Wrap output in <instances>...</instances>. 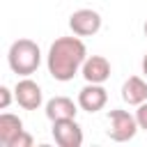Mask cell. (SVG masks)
I'll list each match as a JSON object with an SVG mask.
<instances>
[{
    "label": "cell",
    "instance_id": "cell-1",
    "mask_svg": "<svg viewBox=\"0 0 147 147\" xmlns=\"http://www.w3.org/2000/svg\"><path fill=\"white\" fill-rule=\"evenodd\" d=\"M85 60H87V48H85V44L78 34L60 37L48 48L46 67H48V74L55 80L67 83V80H74L76 74H80V67H83Z\"/></svg>",
    "mask_w": 147,
    "mask_h": 147
},
{
    "label": "cell",
    "instance_id": "cell-2",
    "mask_svg": "<svg viewBox=\"0 0 147 147\" xmlns=\"http://www.w3.org/2000/svg\"><path fill=\"white\" fill-rule=\"evenodd\" d=\"M7 64L16 76H32L41 64V51L32 39H16L7 51Z\"/></svg>",
    "mask_w": 147,
    "mask_h": 147
},
{
    "label": "cell",
    "instance_id": "cell-3",
    "mask_svg": "<svg viewBox=\"0 0 147 147\" xmlns=\"http://www.w3.org/2000/svg\"><path fill=\"white\" fill-rule=\"evenodd\" d=\"M138 119L136 115H131L129 110H122V108H115L108 113V138L115 140V142H129L136 138L138 133Z\"/></svg>",
    "mask_w": 147,
    "mask_h": 147
},
{
    "label": "cell",
    "instance_id": "cell-4",
    "mask_svg": "<svg viewBox=\"0 0 147 147\" xmlns=\"http://www.w3.org/2000/svg\"><path fill=\"white\" fill-rule=\"evenodd\" d=\"M69 28L78 37H92L101 30V14L96 9H76L69 16Z\"/></svg>",
    "mask_w": 147,
    "mask_h": 147
},
{
    "label": "cell",
    "instance_id": "cell-5",
    "mask_svg": "<svg viewBox=\"0 0 147 147\" xmlns=\"http://www.w3.org/2000/svg\"><path fill=\"white\" fill-rule=\"evenodd\" d=\"M14 94H16V103H18L23 110H37V108L44 103V92H41L39 83H34L30 76H23V78L16 83Z\"/></svg>",
    "mask_w": 147,
    "mask_h": 147
},
{
    "label": "cell",
    "instance_id": "cell-6",
    "mask_svg": "<svg viewBox=\"0 0 147 147\" xmlns=\"http://www.w3.org/2000/svg\"><path fill=\"white\" fill-rule=\"evenodd\" d=\"M51 133H53V140H55L60 147H80V145H83V129H80V124L76 122V117L53 122Z\"/></svg>",
    "mask_w": 147,
    "mask_h": 147
},
{
    "label": "cell",
    "instance_id": "cell-7",
    "mask_svg": "<svg viewBox=\"0 0 147 147\" xmlns=\"http://www.w3.org/2000/svg\"><path fill=\"white\" fill-rule=\"evenodd\" d=\"M108 103V90L101 83H87L78 92V106L85 113H99Z\"/></svg>",
    "mask_w": 147,
    "mask_h": 147
},
{
    "label": "cell",
    "instance_id": "cell-8",
    "mask_svg": "<svg viewBox=\"0 0 147 147\" xmlns=\"http://www.w3.org/2000/svg\"><path fill=\"white\" fill-rule=\"evenodd\" d=\"M80 76L87 83H101L103 85L110 78V62L103 55H90L80 67Z\"/></svg>",
    "mask_w": 147,
    "mask_h": 147
},
{
    "label": "cell",
    "instance_id": "cell-9",
    "mask_svg": "<svg viewBox=\"0 0 147 147\" xmlns=\"http://www.w3.org/2000/svg\"><path fill=\"white\" fill-rule=\"evenodd\" d=\"M78 103H74V99L69 96H53L46 101V117L51 122H57V119H71L76 117L78 113Z\"/></svg>",
    "mask_w": 147,
    "mask_h": 147
},
{
    "label": "cell",
    "instance_id": "cell-10",
    "mask_svg": "<svg viewBox=\"0 0 147 147\" xmlns=\"http://www.w3.org/2000/svg\"><path fill=\"white\" fill-rule=\"evenodd\" d=\"M122 99L129 106H140L147 101V80L140 76H131L122 85Z\"/></svg>",
    "mask_w": 147,
    "mask_h": 147
},
{
    "label": "cell",
    "instance_id": "cell-11",
    "mask_svg": "<svg viewBox=\"0 0 147 147\" xmlns=\"http://www.w3.org/2000/svg\"><path fill=\"white\" fill-rule=\"evenodd\" d=\"M21 131H25V129H23V119L18 115H11V113L0 115V145L2 147H7Z\"/></svg>",
    "mask_w": 147,
    "mask_h": 147
},
{
    "label": "cell",
    "instance_id": "cell-12",
    "mask_svg": "<svg viewBox=\"0 0 147 147\" xmlns=\"http://www.w3.org/2000/svg\"><path fill=\"white\" fill-rule=\"evenodd\" d=\"M32 145H34V138H32L28 131H21V133H18L7 147H32Z\"/></svg>",
    "mask_w": 147,
    "mask_h": 147
},
{
    "label": "cell",
    "instance_id": "cell-13",
    "mask_svg": "<svg viewBox=\"0 0 147 147\" xmlns=\"http://www.w3.org/2000/svg\"><path fill=\"white\" fill-rule=\"evenodd\" d=\"M11 99H16V94H11V90L7 85H2L0 87V110H7L9 103H11Z\"/></svg>",
    "mask_w": 147,
    "mask_h": 147
},
{
    "label": "cell",
    "instance_id": "cell-14",
    "mask_svg": "<svg viewBox=\"0 0 147 147\" xmlns=\"http://www.w3.org/2000/svg\"><path fill=\"white\" fill-rule=\"evenodd\" d=\"M136 119H138V126H140L142 131H147V101L138 106V110H136Z\"/></svg>",
    "mask_w": 147,
    "mask_h": 147
},
{
    "label": "cell",
    "instance_id": "cell-15",
    "mask_svg": "<svg viewBox=\"0 0 147 147\" xmlns=\"http://www.w3.org/2000/svg\"><path fill=\"white\" fill-rule=\"evenodd\" d=\"M142 74H145V78H147V53H145V57H142Z\"/></svg>",
    "mask_w": 147,
    "mask_h": 147
},
{
    "label": "cell",
    "instance_id": "cell-16",
    "mask_svg": "<svg viewBox=\"0 0 147 147\" xmlns=\"http://www.w3.org/2000/svg\"><path fill=\"white\" fill-rule=\"evenodd\" d=\"M142 30H145V37H147V21H145V28H142Z\"/></svg>",
    "mask_w": 147,
    "mask_h": 147
}]
</instances>
